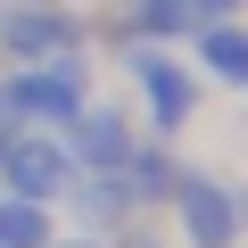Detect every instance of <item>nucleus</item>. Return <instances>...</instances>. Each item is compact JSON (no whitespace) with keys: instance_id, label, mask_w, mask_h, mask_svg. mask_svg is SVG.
I'll return each instance as SVG.
<instances>
[{"instance_id":"nucleus-2","label":"nucleus","mask_w":248,"mask_h":248,"mask_svg":"<svg viewBox=\"0 0 248 248\" xmlns=\"http://www.w3.org/2000/svg\"><path fill=\"white\" fill-rule=\"evenodd\" d=\"M83 66L75 58H58V66H33V75H17L9 91H0V108H25V116H66L75 99H83V83H75Z\"/></svg>"},{"instance_id":"nucleus-3","label":"nucleus","mask_w":248,"mask_h":248,"mask_svg":"<svg viewBox=\"0 0 248 248\" xmlns=\"http://www.w3.org/2000/svg\"><path fill=\"white\" fill-rule=\"evenodd\" d=\"M0 157H9V182H17L25 199H50V190L66 182V157H58L50 141H0Z\"/></svg>"},{"instance_id":"nucleus-9","label":"nucleus","mask_w":248,"mask_h":248,"mask_svg":"<svg viewBox=\"0 0 248 248\" xmlns=\"http://www.w3.org/2000/svg\"><path fill=\"white\" fill-rule=\"evenodd\" d=\"M182 9H190V25H199V17H223L232 0H182Z\"/></svg>"},{"instance_id":"nucleus-8","label":"nucleus","mask_w":248,"mask_h":248,"mask_svg":"<svg viewBox=\"0 0 248 248\" xmlns=\"http://www.w3.org/2000/svg\"><path fill=\"white\" fill-rule=\"evenodd\" d=\"M207 66H215V83H240L248 50H240V33H232V25H207Z\"/></svg>"},{"instance_id":"nucleus-6","label":"nucleus","mask_w":248,"mask_h":248,"mask_svg":"<svg viewBox=\"0 0 248 248\" xmlns=\"http://www.w3.org/2000/svg\"><path fill=\"white\" fill-rule=\"evenodd\" d=\"M42 232H50V215L33 199H0V248H42Z\"/></svg>"},{"instance_id":"nucleus-1","label":"nucleus","mask_w":248,"mask_h":248,"mask_svg":"<svg viewBox=\"0 0 248 248\" xmlns=\"http://www.w3.org/2000/svg\"><path fill=\"white\" fill-rule=\"evenodd\" d=\"M174 207H182V232H190V248H232L240 215H232V199H223L207 174H182V182H174Z\"/></svg>"},{"instance_id":"nucleus-4","label":"nucleus","mask_w":248,"mask_h":248,"mask_svg":"<svg viewBox=\"0 0 248 248\" xmlns=\"http://www.w3.org/2000/svg\"><path fill=\"white\" fill-rule=\"evenodd\" d=\"M141 91H149V108H157L166 133H174V124H190V108H199V91H190L166 58H141Z\"/></svg>"},{"instance_id":"nucleus-5","label":"nucleus","mask_w":248,"mask_h":248,"mask_svg":"<svg viewBox=\"0 0 248 248\" xmlns=\"http://www.w3.org/2000/svg\"><path fill=\"white\" fill-rule=\"evenodd\" d=\"M0 33H9L17 50H66V42H75V25H66L58 9H17V17H0Z\"/></svg>"},{"instance_id":"nucleus-7","label":"nucleus","mask_w":248,"mask_h":248,"mask_svg":"<svg viewBox=\"0 0 248 248\" xmlns=\"http://www.w3.org/2000/svg\"><path fill=\"white\" fill-rule=\"evenodd\" d=\"M83 157H91V166L133 157V141H124V116H83Z\"/></svg>"}]
</instances>
